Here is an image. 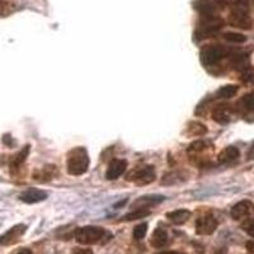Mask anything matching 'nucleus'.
<instances>
[{"mask_svg": "<svg viewBox=\"0 0 254 254\" xmlns=\"http://www.w3.org/2000/svg\"><path fill=\"white\" fill-rule=\"evenodd\" d=\"M89 168V155L85 147H74L67 153L66 171L70 176H83Z\"/></svg>", "mask_w": 254, "mask_h": 254, "instance_id": "1", "label": "nucleus"}, {"mask_svg": "<svg viewBox=\"0 0 254 254\" xmlns=\"http://www.w3.org/2000/svg\"><path fill=\"white\" fill-rule=\"evenodd\" d=\"M228 23L231 27L239 29H251L253 27V20L249 15V3L238 4L231 6V12L229 14Z\"/></svg>", "mask_w": 254, "mask_h": 254, "instance_id": "2", "label": "nucleus"}, {"mask_svg": "<svg viewBox=\"0 0 254 254\" xmlns=\"http://www.w3.org/2000/svg\"><path fill=\"white\" fill-rule=\"evenodd\" d=\"M106 235V230L99 226H81L78 228L74 233V238L79 244L83 246H92V244H97L101 242Z\"/></svg>", "mask_w": 254, "mask_h": 254, "instance_id": "3", "label": "nucleus"}, {"mask_svg": "<svg viewBox=\"0 0 254 254\" xmlns=\"http://www.w3.org/2000/svg\"><path fill=\"white\" fill-rule=\"evenodd\" d=\"M224 27V20L220 17H207L202 18L201 22L198 24V28L194 32V38L197 41L205 40V38L212 37L214 35H216L217 32Z\"/></svg>", "mask_w": 254, "mask_h": 254, "instance_id": "4", "label": "nucleus"}, {"mask_svg": "<svg viewBox=\"0 0 254 254\" xmlns=\"http://www.w3.org/2000/svg\"><path fill=\"white\" fill-rule=\"evenodd\" d=\"M156 178V173L154 167L146 165V167L136 168L133 171L128 172L126 176V181L132 182L137 186H147L153 183Z\"/></svg>", "mask_w": 254, "mask_h": 254, "instance_id": "5", "label": "nucleus"}, {"mask_svg": "<svg viewBox=\"0 0 254 254\" xmlns=\"http://www.w3.org/2000/svg\"><path fill=\"white\" fill-rule=\"evenodd\" d=\"M226 55H228V51L221 45H207L201 50V61L206 66H212L226 58Z\"/></svg>", "mask_w": 254, "mask_h": 254, "instance_id": "6", "label": "nucleus"}, {"mask_svg": "<svg viewBox=\"0 0 254 254\" xmlns=\"http://www.w3.org/2000/svg\"><path fill=\"white\" fill-rule=\"evenodd\" d=\"M217 225H219L217 220L212 215L207 214L203 215V216H199L196 220L194 228H196V233L198 235H211L215 233Z\"/></svg>", "mask_w": 254, "mask_h": 254, "instance_id": "7", "label": "nucleus"}, {"mask_svg": "<svg viewBox=\"0 0 254 254\" xmlns=\"http://www.w3.org/2000/svg\"><path fill=\"white\" fill-rule=\"evenodd\" d=\"M254 214V203L248 199H243L240 202L235 203L230 211L231 217L234 220H242L249 217Z\"/></svg>", "mask_w": 254, "mask_h": 254, "instance_id": "8", "label": "nucleus"}, {"mask_svg": "<svg viewBox=\"0 0 254 254\" xmlns=\"http://www.w3.org/2000/svg\"><path fill=\"white\" fill-rule=\"evenodd\" d=\"M27 226L23 224H19V225L13 226L12 229H9L5 234L0 237V246H10V244H14L19 240V238L26 233Z\"/></svg>", "mask_w": 254, "mask_h": 254, "instance_id": "9", "label": "nucleus"}, {"mask_svg": "<svg viewBox=\"0 0 254 254\" xmlns=\"http://www.w3.org/2000/svg\"><path fill=\"white\" fill-rule=\"evenodd\" d=\"M127 168V162L124 159H113L108 164L107 172H106V179L107 181H115L120 178L125 173Z\"/></svg>", "mask_w": 254, "mask_h": 254, "instance_id": "10", "label": "nucleus"}, {"mask_svg": "<svg viewBox=\"0 0 254 254\" xmlns=\"http://www.w3.org/2000/svg\"><path fill=\"white\" fill-rule=\"evenodd\" d=\"M47 198V193L42 190H36V188H31L19 194V199L26 203H37L41 201H45Z\"/></svg>", "mask_w": 254, "mask_h": 254, "instance_id": "11", "label": "nucleus"}, {"mask_svg": "<svg viewBox=\"0 0 254 254\" xmlns=\"http://www.w3.org/2000/svg\"><path fill=\"white\" fill-rule=\"evenodd\" d=\"M193 8L202 18L214 17L216 12V5L210 0H196L193 3Z\"/></svg>", "mask_w": 254, "mask_h": 254, "instance_id": "12", "label": "nucleus"}, {"mask_svg": "<svg viewBox=\"0 0 254 254\" xmlns=\"http://www.w3.org/2000/svg\"><path fill=\"white\" fill-rule=\"evenodd\" d=\"M231 108L225 104H221V106H217L214 111H212V120L215 122L220 125H226L230 122L231 120Z\"/></svg>", "mask_w": 254, "mask_h": 254, "instance_id": "13", "label": "nucleus"}, {"mask_svg": "<svg viewBox=\"0 0 254 254\" xmlns=\"http://www.w3.org/2000/svg\"><path fill=\"white\" fill-rule=\"evenodd\" d=\"M167 219L169 221H172L176 225H183L185 222H187L188 220L190 219L192 216V212L190 210H186V208H179V210H174L171 211V212H168Z\"/></svg>", "mask_w": 254, "mask_h": 254, "instance_id": "14", "label": "nucleus"}, {"mask_svg": "<svg viewBox=\"0 0 254 254\" xmlns=\"http://www.w3.org/2000/svg\"><path fill=\"white\" fill-rule=\"evenodd\" d=\"M165 199L164 196H159V194H147V196L140 197L137 201H135L132 207L136 208H147L149 206L158 205V203L163 202Z\"/></svg>", "mask_w": 254, "mask_h": 254, "instance_id": "15", "label": "nucleus"}, {"mask_svg": "<svg viewBox=\"0 0 254 254\" xmlns=\"http://www.w3.org/2000/svg\"><path fill=\"white\" fill-rule=\"evenodd\" d=\"M169 242V238H168V233L162 228H158L154 230V233L151 234L150 238V244L153 248H164L165 246Z\"/></svg>", "mask_w": 254, "mask_h": 254, "instance_id": "16", "label": "nucleus"}, {"mask_svg": "<svg viewBox=\"0 0 254 254\" xmlns=\"http://www.w3.org/2000/svg\"><path fill=\"white\" fill-rule=\"evenodd\" d=\"M240 155V151L238 147L235 146H228L225 149H222L220 154L217 155V160L220 163H231L237 160Z\"/></svg>", "mask_w": 254, "mask_h": 254, "instance_id": "17", "label": "nucleus"}, {"mask_svg": "<svg viewBox=\"0 0 254 254\" xmlns=\"http://www.w3.org/2000/svg\"><path fill=\"white\" fill-rule=\"evenodd\" d=\"M231 66L234 67L238 71H244L246 69L251 67V64H249V56L247 54H235V55L231 56L230 60Z\"/></svg>", "mask_w": 254, "mask_h": 254, "instance_id": "18", "label": "nucleus"}, {"mask_svg": "<svg viewBox=\"0 0 254 254\" xmlns=\"http://www.w3.org/2000/svg\"><path fill=\"white\" fill-rule=\"evenodd\" d=\"M56 172H58V169H56L55 165H47L44 169L36 172V173L33 174V178H35L36 181H38V182H47V181H50V179H52L55 177Z\"/></svg>", "mask_w": 254, "mask_h": 254, "instance_id": "19", "label": "nucleus"}, {"mask_svg": "<svg viewBox=\"0 0 254 254\" xmlns=\"http://www.w3.org/2000/svg\"><path fill=\"white\" fill-rule=\"evenodd\" d=\"M28 153H29V146L27 145V146H24L23 149L17 154V155L13 156L12 162H10V169H12V171H18V169L22 167V164L26 162Z\"/></svg>", "mask_w": 254, "mask_h": 254, "instance_id": "20", "label": "nucleus"}, {"mask_svg": "<svg viewBox=\"0 0 254 254\" xmlns=\"http://www.w3.org/2000/svg\"><path fill=\"white\" fill-rule=\"evenodd\" d=\"M239 90V87L238 85H234V84H228V85H224V87L220 88L216 92V97L220 99H229L233 98L235 94Z\"/></svg>", "mask_w": 254, "mask_h": 254, "instance_id": "21", "label": "nucleus"}, {"mask_svg": "<svg viewBox=\"0 0 254 254\" xmlns=\"http://www.w3.org/2000/svg\"><path fill=\"white\" fill-rule=\"evenodd\" d=\"M187 132L190 136H203L207 132V128H206L205 125H202L201 122H190L187 127Z\"/></svg>", "mask_w": 254, "mask_h": 254, "instance_id": "22", "label": "nucleus"}, {"mask_svg": "<svg viewBox=\"0 0 254 254\" xmlns=\"http://www.w3.org/2000/svg\"><path fill=\"white\" fill-rule=\"evenodd\" d=\"M149 215H150V211L146 210V208H135L132 212L125 215V216L122 217V220H124V221H133V220L144 219V217L149 216Z\"/></svg>", "mask_w": 254, "mask_h": 254, "instance_id": "23", "label": "nucleus"}, {"mask_svg": "<svg viewBox=\"0 0 254 254\" xmlns=\"http://www.w3.org/2000/svg\"><path fill=\"white\" fill-rule=\"evenodd\" d=\"M224 40L231 44H244L247 41V36L238 33V32H226L224 33Z\"/></svg>", "mask_w": 254, "mask_h": 254, "instance_id": "24", "label": "nucleus"}, {"mask_svg": "<svg viewBox=\"0 0 254 254\" xmlns=\"http://www.w3.org/2000/svg\"><path fill=\"white\" fill-rule=\"evenodd\" d=\"M240 103H242L243 108L246 111H249V112L254 111V90L244 95L242 101H240Z\"/></svg>", "mask_w": 254, "mask_h": 254, "instance_id": "25", "label": "nucleus"}, {"mask_svg": "<svg viewBox=\"0 0 254 254\" xmlns=\"http://www.w3.org/2000/svg\"><path fill=\"white\" fill-rule=\"evenodd\" d=\"M147 233V224H139L137 226H135L132 231V237L135 240H141L144 239L145 235Z\"/></svg>", "mask_w": 254, "mask_h": 254, "instance_id": "26", "label": "nucleus"}, {"mask_svg": "<svg viewBox=\"0 0 254 254\" xmlns=\"http://www.w3.org/2000/svg\"><path fill=\"white\" fill-rule=\"evenodd\" d=\"M205 147H206V142L203 141V140H197V141L192 142V144L188 146L187 151L188 153L197 154V153H199V151H202Z\"/></svg>", "mask_w": 254, "mask_h": 254, "instance_id": "27", "label": "nucleus"}, {"mask_svg": "<svg viewBox=\"0 0 254 254\" xmlns=\"http://www.w3.org/2000/svg\"><path fill=\"white\" fill-rule=\"evenodd\" d=\"M243 230L246 231L249 237L254 238V219L247 220V221L243 224Z\"/></svg>", "mask_w": 254, "mask_h": 254, "instance_id": "28", "label": "nucleus"}, {"mask_svg": "<svg viewBox=\"0 0 254 254\" xmlns=\"http://www.w3.org/2000/svg\"><path fill=\"white\" fill-rule=\"evenodd\" d=\"M253 78H254V74L252 67H248V69H246L244 71H242V76H240V79H242V81H244V83H251V81L253 80Z\"/></svg>", "mask_w": 254, "mask_h": 254, "instance_id": "29", "label": "nucleus"}, {"mask_svg": "<svg viewBox=\"0 0 254 254\" xmlns=\"http://www.w3.org/2000/svg\"><path fill=\"white\" fill-rule=\"evenodd\" d=\"M71 254H94L90 249H84V248H75L71 252Z\"/></svg>", "mask_w": 254, "mask_h": 254, "instance_id": "30", "label": "nucleus"}, {"mask_svg": "<svg viewBox=\"0 0 254 254\" xmlns=\"http://www.w3.org/2000/svg\"><path fill=\"white\" fill-rule=\"evenodd\" d=\"M14 254H32V251L28 248H22V249H19L18 252H15Z\"/></svg>", "mask_w": 254, "mask_h": 254, "instance_id": "31", "label": "nucleus"}, {"mask_svg": "<svg viewBox=\"0 0 254 254\" xmlns=\"http://www.w3.org/2000/svg\"><path fill=\"white\" fill-rule=\"evenodd\" d=\"M246 247H247V249L251 252V253L254 254V242H248V243H247Z\"/></svg>", "mask_w": 254, "mask_h": 254, "instance_id": "32", "label": "nucleus"}, {"mask_svg": "<svg viewBox=\"0 0 254 254\" xmlns=\"http://www.w3.org/2000/svg\"><path fill=\"white\" fill-rule=\"evenodd\" d=\"M248 158H249V159H254V145L251 147V150H249Z\"/></svg>", "mask_w": 254, "mask_h": 254, "instance_id": "33", "label": "nucleus"}, {"mask_svg": "<svg viewBox=\"0 0 254 254\" xmlns=\"http://www.w3.org/2000/svg\"><path fill=\"white\" fill-rule=\"evenodd\" d=\"M156 254H183V253H179V252H162V253H156Z\"/></svg>", "mask_w": 254, "mask_h": 254, "instance_id": "34", "label": "nucleus"}, {"mask_svg": "<svg viewBox=\"0 0 254 254\" xmlns=\"http://www.w3.org/2000/svg\"><path fill=\"white\" fill-rule=\"evenodd\" d=\"M253 1H254V0H253Z\"/></svg>", "mask_w": 254, "mask_h": 254, "instance_id": "35", "label": "nucleus"}]
</instances>
